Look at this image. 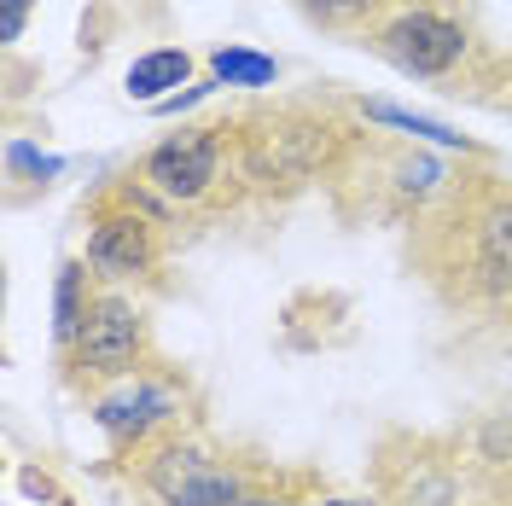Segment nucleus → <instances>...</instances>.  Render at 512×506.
I'll return each mask as SVG.
<instances>
[{"label":"nucleus","mask_w":512,"mask_h":506,"mask_svg":"<svg viewBox=\"0 0 512 506\" xmlns=\"http://www.w3.org/2000/svg\"><path fill=\"white\" fill-rule=\"evenodd\" d=\"M408 268L443 309L501 315L512 291V181L495 169H454V187L408 227Z\"/></svg>","instance_id":"f257e3e1"},{"label":"nucleus","mask_w":512,"mask_h":506,"mask_svg":"<svg viewBox=\"0 0 512 506\" xmlns=\"http://www.w3.org/2000/svg\"><path fill=\"white\" fill-rule=\"evenodd\" d=\"M460 163L437 158L419 140H384V134H350L332 163L326 187L338 198L344 222H402L414 227L448 187Z\"/></svg>","instance_id":"f03ea898"},{"label":"nucleus","mask_w":512,"mask_h":506,"mask_svg":"<svg viewBox=\"0 0 512 506\" xmlns=\"http://www.w3.org/2000/svg\"><path fill=\"white\" fill-rule=\"evenodd\" d=\"M239 175L245 187L262 198H286L303 187H326L332 163L344 152L355 128H338L309 105H274V111H251L239 117Z\"/></svg>","instance_id":"7ed1b4c3"},{"label":"nucleus","mask_w":512,"mask_h":506,"mask_svg":"<svg viewBox=\"0 0 512 506\" xmlns=\"http://www.w3.org/2000/svg\"><path fill=\"white\" fill-rule=\"evenodd\" d=\"M146 187H158L181 216L216 210L227 198H239L245 175H239V128L227 123H187L181 134H163L158 146H146L128 163Z\"/></svg>","instance_id":"20e7f679"},{"label":"nucleus","mask_w":512,"mask_h":506,"mask_svg":"<svg viewBox=\"0 0 512 506\" xmlns=\"http://www.w3.org/2000/svg\"><path fill=\"white\" fill-rule=\"evenodd\" d=\"M123 472L146 506H239L268 466L239 460V454H227L222 443H210L198 431H175Z\"/></svg>","instance_id":"39448f33"},{"label":"nucleus","mask_w":512,"mask_h":506,"mask_svg":"<svg viewBox=\"0 0 512 506\" xmlns=\"http://www.w3.org/2000/svg\"><path fill=\"white\" fill-rule=\"evenodd\" d=\"M88 419H94V431L105 437L117 472H123L140 454H152L163 437L192 431V384L169 361H152L134 379L99 390L94 402H88Z\"/></svg>","instance_id":"423d86ee"},{"label":"nucleus","mask_w":512,"mask_h":506,"mask_svg":"<svg viewBox=\"0 0 512 506\" xmlns=\"http://www.w3.org/2000/svg\"><path fill=\"white\" fill-rule=\"evenodd\" d=\"M158 355H152V320L146 309L117 291V285H99L94 303H88V320L76 326V338L59 349V367H64V384L82 396V402H94L99 390H111V384L134 379L140 367H152Z\"/></svg>","instance_id":"0eeeda50"},{"label":"nucleus","mask_w":512,"mask_h":506,"mask_svg":"<svg viewBox=\"0 0 512 506\" xmlns=\"http://www.w3.org/2000/svg\"><path fill=\"white\" fill-rule=\"evenodd\" d=\"M82 262L94 268L99 285H163L169 233H158L146 216L123 210L99 187L82 204Z\"/></svg>","instance_id":"6e6552de"},{"label":"nucleus","mask_w":512,"mask_h":506,"mask_svg":"<svg viewBox=\"0 0 512 506\" xmlns=\"http://www.w3.org/2000/svg\"><path fill=\"white\" fill-rule=\"evenodd\" d=\"M361 47L373 59H384L390 70H402V76L448 82L460 64L472 59V30L460 18L437 12V6H396L373 30H361Z\"/></svg>","instance_id":"1a4fd4ad"},{"label":"nucleus","mask_w":512,"mask_h":506,"mask_svg":"<svg viewBox=\"0 0 512 506\" xmlns=\"http://www.w3.org/2000/svg\"><path fill=\"white\" fill-rule=\"evenodd\" d=\"M384 506H460L466 466L460 454L431 437H390L379 448V489Z\"/></svg>","instance_id":"9d476101"},{"label":"nucleus","mask_w":512,"mask_h":506,"mask_svg":"<svg viewBox=\"0 0 512 506\" xmlns=\"http://www.w3.org/2000/svg\"><path fill=\"white\" fill-rule=\"evenodd\" d=\"M460 466L478 477L489 495H501V483L512 495V413H483L460 443Z\"/></svg>","instance_id":"9b49d317"},{"label":"nucleus","mask_w":512,"mask_h":506,"mask_svg":"<svg viewBox=\"0 0 512 506\" xmlns=\"http://www.w3.org/2000/svg\"><path fill=\"white\" fill-rule=\"evenodd\" d=\"M355 111H361V123H379V128H390V134H402V140H419V146H443V152L483 158L478 140H466V134H460V128H448L443 117L408 111V105H396V99H355Z\"/></svg>","instance_id":"f8f14e48"},{"label":"nucleus","mask_w":512,"mask_h":506,"mask_svg":"<svg viewBox=\"0 0 512 506\" xmlns=\"http://www.w3.org/2000/svg\"><path fill=\"white\" fill-rule=\"evenodd\" d=\"M192 70H198V59H192L187 47L163 41V47H146L140 59L128 64L123 94H128V99H140V105H163L169 94H181V88H192Z\"/></svg>","instance_id":"ddd939ff"},{"label":"nucleus","mask_w":512,"mask_h":506,"mask_svg":"<svg viewBox=\"0 0 512 506\" xmlns=\"http://www.w3.org/2000/svg\"><path fill=\"white\" fill-rule=\"evenodd\" d=\"M94 268L82 262V256H64L59 262V280H53V344H70L76 338V326L88 320V303H94Z\"/></svg>","instance_id":"4468645a"},{"label":"nucleus","mask_w":512,"mask_h":506,"mask_svg":"<svg viewBox=\"0 0 512 506\" xmlns=\"http://www.w3.org/2000/svg\"><path fill=\"white\" fill-rule=\"evenodd\" d=\"M59 175H64V158L41 152V146L18 140V134L6 140V181H12V187H6V198H12V204H24L30 192H47Z\"/></svg>","instance_id":"2eb2a0df"},{"label":"nucleus","mask_w":512,"mask_h":506,"mask_svg":"<svg viewBox=\"0 0 512 506\" xmlns=\"http://www.w3.org/2000/svg\"><path fill=\"white\" fill-rule=\"evenodd\" d=\"M210 76L222 82V88H274L280 82V59L274 53H256V47H239V41H227L210 53Z\"/></svg>","instance_id":"dca6fc26"},{"label":"nucleus","mask_w":512,"mask_h":506,"mask_svg":"<svg viewBox=\"0 0 512 506\" xmlns=\"http://www.w3.org/2000/svg\"><path fill=\"white\" fill-rule=\"evenodd\" d=\"M320 30H373L384 0H297Z\"/></svg>","instance_id":"f3484780"},{"label":"nucleus","mask_w":512,"mask_h":506,"mask_svg":"<svg viewBox=\"0 0 512 506\" xmlns=\"http://www.w3.org/2000/svg\"><path fill=\"white\" fill-rule=\"evenodd\" d=\"M309 495H315V489H309L303 472H262L239 506H309Z\"/></svg>","instance_id":"a211bd4d"},{"label":"nucleus","mask_w":512,"mask_h":506,"mask_svg":"<svg viewBox=\"0 0 512 506\" xmlns=\"http://www.w3.org/2000/svg\"><path fill=\"white\" fill-rule=\"evenodd\" d=\"M216 88H222V82H216V76H204V82H192V88H181V94H169L163 105H152V111H158V117H175V111H192V105H204V99L216 94Z\"/></svg>","instance_id":"6ab92c4d"},{"label":"nucleus","mask_w":512,"mask_h":506,"mask_svg":"<svg viewBox=\"0 0 512 506\" xmlns=\"http://www.w3.org/2000/svg\"><path fill=\"white\" fill-rule=\"evenodd\" d=\"M30 6L35 0H0V41H24V24H30Z\"/></svg>","instance_id":"aec40b11"},{"label":"nucleus","mask_w":512,"mask_h":506,"mask_svg":"<svg viewBox=\"0 0 512 506\" xmlns=\"http://www.w3.org/2000/svg\"><path fill=\"white\" fill-rule=\"evenodd\" d=\"M309 506H384V501L373 489H326V483H320L315 495H309Z\"/></svg>","instance_id":"412c9836"},{"label":"nucleus","mask_w":512,"mask_h":506,"mask_svg":"<svg viewBox=\"0 0 512 506\" xmlns=\"http://www.w3.org/2000/svg\"><path fill=\"white\" fill-rule=\"evenodd\" d=\"M495 105H507V111H512V70L501 76V99H495Z\"/></svg>","instance_id":"4be33fe9"},{"label":"nucleus","mask_w":512,"mask_h":506,"mask_svg":"<svg viewBox=\"0 0 512 506\" xmlns=\"http://www.w3.org/2000/svg\"><path fill=\"white\" fill-rule=\"evenodd\" d=\"M501 315H507V320H512V291H507V303H501Z\"/></svg>","instance_id":"5701e85b"}]
</instances>
